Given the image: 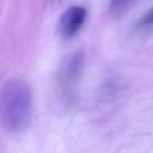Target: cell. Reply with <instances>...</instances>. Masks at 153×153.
I'll use <instances>...</instances> for the list:
<instances>
[{
	"label": "cell",
	"mask_w": 153,
	"mask_h": 153,
	"mask_svg": "<svg viewBox=\"0 0 153 153\" xmlns=\"http://www.w3.org/2000/svg\"><path fill=\"white\" fill-rule=\"evenodd\" d=\"M32 112L29 85L21 79L7 82L0 91V123L12 133H20L29 127Z\"/></svg>",
	"instance_id": "1"
},
{
	"label": "cell",
	"mask_w": 153,
	"mask_h": 153,
	"mask_svg": "<svg viewBox=\"0 0 153 153\" xmlns=\"http://www.w3.org/2000/svg\"><path fill=\"white\" fill-rule=\"evenodd\" d=\"M84 61V53L79 50L70 53L63 61L59 70L57 81L64 96H71L74 90L83 71Z\"/></svg>",
	"instance_id": "2"
},
{
	"label": "cell",
	"mask_w": 153,
	"mask_h": 153,
	"mask_svg": "<svg viewBox=\"0 0 153 153\" xmlns=\"http://www.w3.org/2000/svg\"><path fill=\"white\" fill-rule=\"evenodd\" d=\"M87 17L86 9L79 5L70 7L60 16L57 30L61 37L66 39L75 36L84 25Z\"/></svg>",
	"instance_id": "3"
},
{
	"label": "cell",
	"mask_w": 153,
	"mask_h": 153,
	"mask_svg": "<svg viewBox=\"0 0 153 153\" xmlns=\"http://www.w3.org/2000/svg\"><path fill=\"white\" fill-rule=\"evenodd\" d=\"M152 10L150 9L143 17L139 22L142 29L149 30L152 27Z\"/></svg>",
	"instance_id": "4"
}]
</instances>
